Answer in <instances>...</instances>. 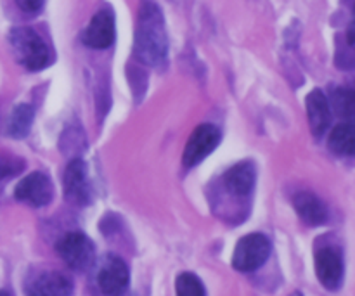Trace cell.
I'll list each match as a JSON object with an SVG mask.
<instances>
[{
	"instance_id": "cell-16",
	"label": "cell",
	"mask_w": 355,
	"mask_h": 296,
	"mask_svg": "<svg viewBox=\"0 0 355 296\" xmlns=\"http://www.w3.org/2000/svg\"><path fill=\"white\" fill-rule=\"evenodd\" d=\"M329 148L333 153L340 156H352L354 155V125L352 121L336 125L335 130L331 132L328 139Z\"/></svg>"
},
{
	"instance_id": "cell-21",
	"label": "cell",
	"mask_w": 355,
	"mask_h": 296,
	"mask_svg": "<svg viewBox=\"0 0 355 296\" xmlns=\"http://www.w3.org/2000/svg\"><path fill=\"white\" fill-rule=\"evenodd\" d=\"M349 45H354V23L349 26Z\"/></svg>"
},
{
	"instance_id": "cell-6",
	"label": "cell",
	"mask_w": 355,
	"mask_h": 296,
	"mask_svg": "<svg viewBox=\"0 0 355 296\" xmlns=\"http://www.w3.org/2000/svg\"><path fill=\"white\" fill-rule=\"evenodd\" d=\"M220 142V132L217 127L210 123L200 125L196 130L191 134L189 141H187L186 149H184L182 162L186 166H194L200 162H203L211 151Z\"/></svg>"
},
{
	"instance_id": "cell-7",
	"label": "cell",
	"mask_w": 355,
	"mask_h": 296,
	"mask_svg": "<svg viewBox=\"0 0 355 296\" xmlns=\"http://www.w3.org/2000/svg\"><path fill=\"white\" fill-rule=\"evenodd\" d=\"M54 196V189H52V182L49 180L47 175L40 172H35L31 175L24 177L14 189V198L21 203H26L30 207L40 208L45 207L52 201Z\"/></svg>"
},
{
	"instance_id": "cell-13",
	"label": "cell",
	"mask_w": 355,
	"mask_h": 296,
	"mask_svg": "<svg viewBox=\"0 0 355 296\" xmlns=\"http://www.w3.org/2000/svg\"><path fill=\"white\" fill-rule=\"evenodd\" d=\"M257 172L252 163H238L224 173L225 189L234 196H248L255 186Z\"/></svg>"
},
{
	"instance_id": "cell-15",
	"label": "cell",
	"mask_w": 355,
	"mask_h": 296,
	"mask_svg": "<svg viewBox=\"0 0 355 296\" xmlns=\"http://www.w3.org/2000/svg\"><path fill=\"white\" fill-rule=\"evenodd\" d=\"M35 111L30 104H21L12 111L7 123V134L12 139H24L30 134L31 123H33Z\"/></svg>"
},
{
	"instance_id": "cell-19",
	"label": "cell",
	"mask_w": 355,
	"mask_h": 296,
	"mask_svg": "<svg viewBox=\"0 0 355 296\" xmlns=\"http://www.w3.org/2000/svg\"><path fill=\"white\" fill-rule=\"evenodd\" d=\"M16 2L26 12H38L42 9V6H44L45 0H16Z\"/></svg>"
},
{
	"instance_id": "cell-10",
	"label": "cell",
	"mask_w": 355,
	"mask_h": 296,
	"mask_svg": "<svg viewBox=\"0 0 355 296\" xmlns=\"http://www.w3.org/2000/svg\"><path fill=\"white\" fill-rule=\"evenodd\" d=\"M128 279H130V274H128L127 263L118 256H107L97 276L99 288L106 295L123 293L128 286Z\"/></svg>"
},
{
	"instance_id": "cell-17",
	"label": "cell",
	"mask_w": 355,
	"mask_h": 296,
	"mask_svg": "<svg viewBox=\"0 0 355 296\" xmlns=\"http://www.w3.org/2000/svg\"><path fill=\"white\" fill-rule=\"evenodd\" d=\"M175 290L179 296H203L207 293L200 277L191 272H184L177 277Z\"/></svg>"
},
{
	"instance_id": "cell-20",
	"label": "cell",
	"mask_w": 355,
	"mask_h": 296,
	"mask_svg": "<svg viewBox=\"0 0 355 296\" xmlns=\"http://www.w3.org/2000/svg\"><path fill=\"white\" fill-rule=\"evenodd\" d=\"M12 173H16V170H10V165L0 162V179H3L7 175H12Z\"/></svg>"
},
{
	"instance_id": "cell-5",
	"label": "cell",
	"mask_w": 355,
	"mask_h": 296,
	"mask_svg": "<svg viewBox=\"0 0 355 296\" xmlns=\"http://www.w3.org/2000/svg\"><path fill=\"white\" fill-rule=\"evenodd\" d=\"M62 187H64L66 200L76 207H85L92 200V191H90L89 177H87V165L80 158L73 159L66 166L64 175H62Z\"/></svg>"
},
{
	"instance_id": "cell-12",
	"label": "cell",
	"mask_w": 355,
	"mask_h": 296,
	"mask_svg": "<svg viewBox=\"0 0 355 296\" xmlns=\"http://www.w3.org/2000/svg\"><path fill=\"white\" fill-rule=\"evenodd\" d=\"M307 114L312 134L315 137L324 135L329 127V121H331V113H329L328 97L324 96L322 90L315 89L307 96Z\"/></svg>"
},
{
	"instance_id": "cell-18",
	"label": "cell",
	"mask_w": 355,
	"mask_h": 296,
	"mask_svg": "<svg viewBox=\"0 0 355 296\" xmlns=\"http://www.w3.org/2000/svg\"><path fill=\"white\" fill-rule=\"evenodd\" d=\"M333 106L340 116L352 120L354 116V92L350 89H338L333 94Z\"/></svg>"
},
{
	"instance_id": "cell-1",
	"label": "cell",
	"mask_w": 355,
	"mask_h": 296,
	"mask_svg": "<svg viewBox=\"0 0 355 296\" xmlns=\"http://www.w3.org/2000/svg\"><path fill=\"white\" fill-rule=\"evenodd\" d=\"M134 52L139 61L149 66L163 64L168 54L165 19L155 0H142L139 7Z\"/></svg>"
},
{
	"instance_id": "cell-9",
	"label": "cell",
	"mask_w": 355,
	"mask_h": 296,
	"mask_svg": "<svg viewBox=\"0 0 355 296\" xmlns=\"http://www.w3.org/2000/svg\"><path fill=\"white\" fill-rule=\"evenodd\" d=\"M83 44L92 49H107L114 42V16L111 10L101 9L90 19L82 35Z\"/></svg>"
},
{
	"instance_id": "cell-11",
	"label": "cell",
	"mask_w": 355,
	"mask_h": 296,
	"mask_svg": "<svg viewBox=\"0 0 355 296\" xmlns=\"http://www.w3.org/2000/svg\"><path fill=\"white\" fill-rule=\"evenodd\" d=\"M293 207L298 217L311 227H318L328 220V210L314 193H309V191L298 193L293 200Z\"/></svg>"
},
{
	"instance_id": "cell-14",
	"label": "cell",
	"mask_w": 355,
	"mask_h": 296,
	"mask_svg": "<svg viewBox=\"0 0 355 296\" xmlns=\"http://www.w3.org/2000/svg\"><path fill=\"white\" fill-rule=\"evenodd\" d=\"M73 284L59 272H44L28 284V293L37 296H62L71 295Z\"/></svg>"
},
{
	"instance_id": "cell-8",
	"label": "cell",
	"mask_w": 355,
	"mask_h": 296,
	"mask_svg": "<svg viewBox=\"0 0 355 296\" xmlns=\"http://www.w3.org/2000/svg\"><path fill=\"white\" fill-rule=\"evenodd\" d=\"M343 256L338 248H321L315 253V274L326 290H338L343 281Z\"/></svg>"
},
{
	"instance_id": "cell-3",
	"label": "cell",
	"mask_w": 355,
	"mask_h": 296,
	"mask_svg": "<svg viewBox=\"0 0 355 296\" xmlns=\"http://www.w3.org/2000/svg\"><path fill=\"white\" fill-rule=\"evenodd\" d=\"M55 252L69 269L78 272L90 269L96 259L94 243L82 232H68L62 236L55 245Z\"/></svg>"
},
{
	"instance_id": "cell-2",
	"label": "cell",
	"mask_w": 355,
	"mask_h": 296,
	"mask_svg": "<svg viewBox=\"0 0 355 296\" xmlns=\"http://www.w3.org/2000/svg\"><path fill=\"white\" fill-rule=\"evenodd\" d=\"M9 45L16 61L30 71H40L51 64V52L47 44L31 28H12L9 33Z\"/></svg>"
},
{
	"instance_id": "cell-4",
	"label": "cell",
	"mask_w": 355,
	"mask_h": 296,
	"mask_svg": "<svg viewBox=\"0 0 355 296\" xmlns=\"http://www.w3.org/2000/svg\"><path fill=\"white\" fill-rule=\"evenodd\" d=\"M270 255V243L263 234H248L236 245L232 267L239 272H253L267 262Z\"/></svg>"
}]
</instances>
